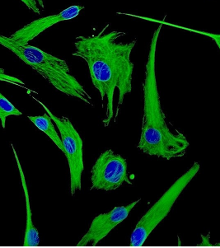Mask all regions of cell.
I'll list each match as a JSON object with an SVG mask.
<instances>
[{"instance_id":"cell-9","label":"cell","mask_w":220,"mask_h":248,"mask_svg":"<svg viewBox=\"0 0 220 248\" xmlns=\"http://www.w3.org/2000/svg\"><path fill=\"white\" fill-rule=\"evenodd\" d=\"M12 149L14 154V157L16 159L18 171H19L20 177H21V182H22V188L24 191V196H25L26 209H27V223H26L25 236H24V242L23 246L24 247H37L40 243V237H39V232L34 225L33 220H32V212L31 210L30 198H29V192H28V183L26 181L25 175L22 170V165L20 163L19 158L17 155L16 149H14V146L12 144Z\"/></svg>"},{"instance_id":"cell-4","label":"cell","mask_w":220,"mask_h":248,"mask_svg":"<svg viewBox=\"0 0 220 248\" xmlns=\"http://www.w3.org/2000/svg\"><path fill=\"white\" fill-rule=\"evenodd\" d=\"M201 169L199 163H194L191 168L179 177L159 200L149 209L145 215L139 220L130 236L129 245L142 247L152 232L168 216L176 200L183 192L185 188L192 181Z\"/></svg>"},{"instance_id":"cell-12","label":"cell","mask_w":220,"mask_h":248,"mask_svg":"<svg viewBox=\"0 0 220 248\" xmlns=\"http://www.w3.org/2000/svg\"><path fill=\"white\" fill-rule=\"evenodd\" d=\"M29 10L35 14H40L44 10L45 4L43 0H20Z\"/></svg>"},{"instance_id":"cell-7","label":"cell","mask_w":220,"mask_h":248,"mask_svg":"<svg viewBox=\"0 0 220 248\" xmlns=\"http://www.w3.org/2000/svg\"><path fill=\"white\" fill-rule=\"evenodd\" d=\"M141 202V199L127 205L116 206L109 212L101 214L94 218L88 232L78 243L79 247H86L89 244L97 246L113 229L118 226L129 216V213Z\"/></svg>"},{"instance_id":"cell-6","label":"cell","mask_w":220,"mask_h":248,"mask_svg":"<svg viewBox=\"0 0 220 248\" xmlns=\"http://www.w3.org/2000/svg\"><path fill=\"white\" fill-rule=\"evenodd\" d=\"M90 190L112 191L126 183L132 185L128 174L126 160L111 149L102 153L91 170Z\"/></svg>"},{"instance_id":"cell-1","label":"cell","mask_w":220,"mask_h":248,"mask_svg":"<svg viewBox=\"0 0 220 248\" xmlns=\"http://www.w3.org/2000/svg\"><path fill=\"white\" fill-rule=\"evenodd\" d=\"M103 30L90 36L76 37L75 51L72 55L85 61L92 83L99 92L102 101L107 97V111L103 120L108 127L114 118L116 121L125 97L132 91L134 63L130 56L136 40L122 43L117 42L126 32Z\"/></svg>"},{"instance_id":"cell-3","label":"cell","mask_w":220,"mask_h":248,"mask_svg":"<svg viewBox=\"0 0 220 248\" xmlns=\"http://www.w3.org/2000/svg\"><path fill=\"white\" fill-rule=\"evenodd\" d=\"M0 44L44 78L57 91L94 107L91 96L71 75L69 64L64 60L31 45L20 44L9 36H0Z\"/></svg>"},{"instance_id":"cell-11","label":"cell","mask_w":220,"mask_h":248,"mask_svg":"<svg viewBox=\"0 0 220 248\" xmlns=\"http://www.w3.org/2000/svg\"><path fill=\"white\" fill-rule=\"evenodd\" d=\"M22 115V111H20L3 94H0V120L3 129H5L6 121L9 116Z\"/></svg>"},{"instance_id":"cell-2","label":"cell","mask_w":220,"mask_h":248,"mask_svg":"<svg viewBox=\"0 0 220 248\" xmlns=\"http://www.w3.org/2000/svg\"><path fill=\"white\" fill-rule=\"evenodd\" d=\"M162 27L160 24L154 31L149 46L143 84L142 129L137 147L145 155L171 160L183 157L190 143L182 133L171 131L161 105L156 77V50Z\"/></svg>"},{"instance_id":"cell-13","label":"cell","mask_w":220,"mask_h":248,"mask_svg":"<svg viewBox=\"0 0 220 248\" xmlns=\"http://www.w3.org/2000/svg\"><path fill=\"white\" fill-rule=\"evenodd\" d=\"M185 29L190 31H193V32H195V33L200 34V35H202V36H208L209 38H211L212 40L215 42V44L217 45V46L219 47V49H220V34L211 33V32H207V31L193 30V29H187V28H185Z\"/></svg>"},{"instance_id":"cell-5","label":"cell","mask_w":220,"mask_h":248,"mask_svg":"<svg viewBox=\"0 0 220 248\" xmlns=\"http://www.w3.org/2000/svg\"><path fill=\"white\" fill-rule=\"evenodd\" d=\"M34 99L42 106L47 113L50 115L61 133V139L65 150L64 155L69 165L70 192L71 196H74L78 190H82V175L84 170L83 140L80 137L79 134L69 118L65 116L58 117L55 116L42 102L36 98Z\"/></svg>"},{"instance_id":"cell-8","label":"cell","mask_w":220,"mask_h":248,"mask_svg":"<svg viewBox=\"0 0 220 248\" xmlns=\"http://www.w3.org/2000/svg\"><path fill=\"white\" fill-rule=\"evenodd\" d=\"M83 9L84 7L82 5L69 6L59 14L41 17L39 19L28 23V25L22 27L19 30L12 34L9 37L20 44H29V42L32 41L40 34L44 32L45 31L49 29L55 24L61 22L75 19V17H77L79 15Z\"/></svg>"},{"instance_id":"cell-10","label":"cell","mask_w":220,"mask_h":248,"mask_svg":"<svg viewBox=\"0 0 220 248\" xmlns=\"http://www.w3.org/2000/svg\"><path fill=\"white\" fill-rule=\"evenodd\" d=\"M28 118L32 122L35 126L46 134V135L51 140L53 143H55V146H57L63 155L65 153L64 147L61 136L59 135L58 132L55 130V127L53 124V120L48 113H45L42 116H28Z\"/></svg>"}]
</instances>
